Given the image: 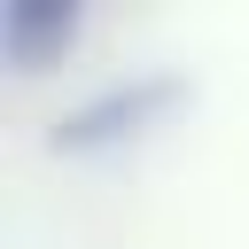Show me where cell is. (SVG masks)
<instances>
[{"label":"cell","instance_id":"6da1fadb","mask_svg":"<svg viewBox=\"0 0 249 249\" xmlns=\"http://www.w3.org/2000/svg\"><path fill=\"white\" fill-rule=\"evenodd\" d=\"M70 31H78V8H62V0H16L8 8V54L23 70H39L47 47H62Z\"/></svg>","mask_w":249,"mask_h":249}]
</instances>
